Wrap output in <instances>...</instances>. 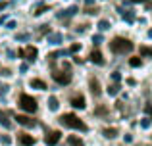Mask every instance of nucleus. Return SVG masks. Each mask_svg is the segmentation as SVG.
I'll use <instances>...</instances> for the list:
<instances>
[{"mask_svg":"<svg viewBox=\"0 0 152 146\" xmlns=\"http://www.w3.org/2000/svg\"><path fill=\"white\" fill-rule=\"evenodd\" d=\"M60 137H62V133H60V131H50L48 135L45 137V142L48 144V146H56V144L60 142Z\"/></svg>","mask_w":152,"mask_h":146,"instance_id":"6","label":"nucleus"},{"mask_svg":"<svg viewBox=\"0 0 152 146\" xmlns=\"http://www.w3.org/2000/svg\"><path fill=\"white\" fill-rule=\"evenodd\" d=\"M121 15H123V19L129 21V23L135 21V14H133V12H129V10H121Z\"/></svg>","mask_w":152,"mask_h":146,"instance_id":"16","label":"nucleus"},{"mask_svg":"<svg viewBox=\"0 0 152 146\" xmlns=\"http://www.w3.org/2000/svg\"><path fill=\"white\" fill-rule=\"evenodd\" d=\"M75 12H77V6H71L69 10H66V14H60L58 17H64V15H66V17H69V15H73Z\"/></svg>","mask_w":152,"mask_h":146,"instance_id":"22","label":"nucleus"},{"mask_svg":"<svg viewBox=\"0 0 152 146\" xmlns=\"http://www.w3.org/2000/svg\"><path fill=\"white\" fill-rule=\"evenodd\" d=\"M0 140H2V144H6V146L12 142V140H10V137H6V135H4V137H0Z\"/></svg>","mask_w":152,"mask_h":146,"instance_id":"26","label":"nucleus"},{"mask_svg":"<svg viewBox=\"0 0 152 146\" xmlns=\"http://www.w3.org/2000/svg\"><path fill=\"white\" fill-rule=\"evenodd\" d=\"M77 50H81V44H71L69 52H77Z\"/></svg>","mask_w":152,"mask_h":146,"instance_id":"28","label":"nucleus"},{"mask_svg":"<svg viewBox=\"0 0 152 146\" xmlns=\"http://www.w3.org/2000/svg\"><path fill=\"white\" fill-rule=\"evenodd\" d=\"M19 71H21V73H25V71H27V64H21V68H19Z\"/></svg>","mask_w":152,"mask_h":146,"instance_id":"34","label":"nucleus"},{"mask_svg":"<svg viewBox=\"0 0 152 146\" xmlns=\"http://www.w3.org/2000/svg\"><path fill=\"white\" fill-rule=\"evenodd\" d=\"M141 56L152 58V48H150V46H141Z\"/></svg>","mask_w":152,"mask_h":146,"instance_id":"19","label":"nucleus"},{"mask_svg":"<svg viewBox=\"0 0 152 146\" xmlns=\"http://www.w3.org/2000/svg\"><path fill=\"white\" fill-rule=\"evenodd\" d=\"M104 113H106V108H104V106L96 108V115H104Z\"/></svg>","mask_w":152,"mask_h":146,"instance_id":"27","label":"nucleus"},{"mask_svg":"<svg viewBox=\"0 0 152 146\" xmlns=\"http://www.w3.org/2000/svg\"><path fill=\"white\" fill-rule=\"evenodd\" d=\"M110 50L114 54H129L133 50V42L125 37H114L110 41Z\"/></svg>","mask_w":152,"mask_h":146,"instance_id":"1","label":"nucleus"},{"mask_svg":"<svg viewBox=\"0 0 152 146\" xmlns=\"http://www.w3.org/2000/svg\"><path fill=\"white\" fill-rule=\"evenodd\" d=\"M102 135L106 137V139H114V137L118 135V129H115V127H106V129L102 131Z\"/></svg>","mask_w":152,"mask_h":146,"instance_id":"14","label":"nucleus"},{"mask_svg":"<svg viewBox=\"0 0 152 146\" xmlns=\"http://www.w3.org/2000/svg\"><path fill=\"white\" fill-rule=\"evenodd\" d=\"M141 64H142L141 58H131V60H129V65H131V68H141Z\"/></svg>","mask_w":152,"mask_h":146,"instance_id":"23","label":"nucleus"},{"mask_svg":"<svg viewBox=\"0 0 152 146\" xmlns=\"http://www.w3.org/2000/svg\"><path fill=\"white\" fill-rule=\"evenodd\" d=\"M141 127H142V129H148V127H150V119H148V117H145V119L141 121Z\"/></svg>","mask_w":152,"mask_h":146,"instance_id":"24","label":"nucleus"},{"mask_svg":"<svg viewBox=\"0 0 152 146\" xmlns=\"http://www.w3.org/2000/svg\"><path fill=\"white\" fill-rule=\"evenodd\" d=\"M89 58H91V62H93V64H96V65H102L104 64V56H102L100 50H93Z\"/></svg>","mask_w":152,"mask_h":146,"instance_id":"9","label":"nucleus"},{"mask_svg":"<svg viewBox=\"0 0 152 146\" xmlns=\"http://www.w3.org/2000/svg\"><path fill=\"white\" fill-rule=\"evenodd\" d=\"M46 10H48V8H46V6H41V8H39L37 12H33V14H35V15H41V14H45Z\"/></svg>","mask_w":152,"mask_h":146,"instance_id":"25","label":"nucleus"},{"mask_svg":"<svg viewBox=\"0 0 152 146\" xmlns=\"http://www.w3.org/2000/svg\"><path fill=\"white\" fill-rule=\"evenodd\" d=\"M91 92L94 94V96H100V85H98V81L96 79H91Z\"/></svg>","mask_w":152,"mask_h":146,"instance_id":"11","label":"nucleus"},{"mask_svg":"<svg viewBox=\"0 0 152 146\" xmlns=\"http://www.w3.org/2000/svg\"><path fill=\"white\" fill-rule=\"evenodd\" d=\"M118 92H119V85H110L108 86V94H110V96H115Z\"/></svg>","mask_w":152,"mask_h":146,"instance_id":"20","label":"nucleus"},{"mask_svg":"<svg viewBox=\"0 0 152 146\" xmlns=\"http://www.w3.org/2000/svg\"><path fill=\"white\" fill-rule=\"evenodd\" d=\"M48 42H50V44H60V42H62V35H60V33L50 35V37H48Z\"/></svg>","mask_w":152,"mask_h":146,"instance_id":"18","label":"nucleus"},{"mask_svg":"<svg viewBox=\"0 0 152 146\" xmlns=\"http://www.w3.org/2000/svg\"><path fill=\"white\" fill-rule=\"evenodd\" d=\"M93 42H94V44H100V42H102V37H100V35H96V37H93Z\"/></svg>","mask_w":152,"mask_h":146,"instance_id":"30","label":"nucleus"},{"mask_svg":"<svg viewBox=\"0 0 152 146\" xmlns=\"http://www.w3.org/2000/svg\"><path fill=\"white\" fill-rule=\"evenodd\" d=\"M6 27H8V29H14L15 23H14V21H8V25H6Z\"/></svg>","mask_w":152,"mask_h":146,"instance_id":"35","label":"nucleus"},{"mask_svg":"<svg viewBox=\"0 0 152 146\" xmlns=\"http://www.w3.org/2000/svg\"><path fill=\"white\" fill-rule=\"evenodd\" d=\"M98 29H100V31L110 29V21H106V19H100V21H98Z\"/></svg>","mask_w":152,"mask_h":146,"instance_id":"21","label":"nucleus"},{"mask_svg":"<svg viewBox=\"0 0 152 146\" xmlns=\"http://www.w3.org/2000/svg\"><path fill=\"white\" fill-rule=\"evenodd\" d=\"M18 142L21 146H33L35 139H33V135H27V133H18Z\"/></svg>","mask_w":152,"mask_h":146,"instance_id":"7","label":"nucleus"},{"mask_svg":"<svg viewBox=\"0 0 152 146\" xmlns=\"http://www.w3.org/2000/svg\"><path fill=\"white\" fill-rule=\"evenodd\" d=\"M96 12H98L96 8H87V14H96Z\"/></svg>","mask_w":152,"mask_h":146,"instance_id":"33","label":"nucleus"},{"mask_svg":"<svg viewBox=\"0 0 152 146\" xmlns=\"http://www.w3.org/2000/svg\"><path fill=\"white\" fill-rule=\"evenodd\" d=\"M67 144L69 146H85V142H83L79 137H75V135H71L69 139H67Z\"/></svg>","mask_w":152,"mask_h":146,"instance_id":"13","label":"nucleus"},{"mask_svg":"<svg viewBox=\"0 0 152 146\" xmlns=\"http://www.w3.org/2000/svg\"><path fill=\"white\" fill-rule=\"evenodd\" d=\"M131 4H137V2H148V0H129Z\"/></svg>","mask_w":152,"mask_h":146,"instance_id":"36","label":"nucleus"},{"mask_svg":"<svg viewBox=\"0 0 152 146\" xmlns=\"http://www.w3.org/2000/svg\"><path fill=\"white\" fill-rule=\"evenodd\" d=\"M58 106H60L58 104V98H56V96H50L48 98V108L52 110V112H56V110H58Z\"/></svg>","mask_w":152,"mask_h":146,"instance_id":"17","label":"nucleus"},{"mask_svg":"<svg viewBox=\"0 0 152 146\" xmlns=\"http://www.w3.org/2000/svg\"><path fill=\"white\" fill-rule=\"evenodd\" d=\"M148 37H150V38H152V29H150V31H148Z\"/></svg>","mask_w":152,"mask_h":146,"instance_id":"37","label":"nucleus"},{"mask_svg":"<svg viewBox=\"0 0 152 146\" xmlns=\"http://www.w3.org/2000/svg\"><path fill=\"white\" fill-rule=\"evenodd\" d=\"M19 56L25 58L27 62H35V60H37V56H39V50L35 48V46H25V48L19 50Z\"/></svg>","mask_w":152,"mask_h":146,"instance_id":"5","label":"nucleus"},{"mask_svg":"<svg viewBox=\"0 0 152 146\" xmlns=\"http://www.w3.org/2000/svg\"><path fill=\"white\" fill-rule=\"evenodd\" d=\"M19 108L29 112V113H35L37 112V100L33 96H29V94H21L19 96Z\"/></svg>","mask_w":152,"mask_h":146,"instance_id":"3","label":"nucleus"},{"mask_svg":"<svg viewBox=\"0 0 152 146\" xmlns=\"http://www.w3.org/2000/svg\"><path fill=\"white\" fill-rule=\"evenodd\" d=\"M15 119H18V123L23 125V127H35V125H37V121L31 119L29 115H15Z\"/></svg>","mask_w":152,"mask_h":146,"instance_id":"8","label":"nucleus"},{"mask_svg":"<svg viewBox=\"0 0 152 146\" xmlns=\"http://www.w3.org/2000/svg\"><path fill=\"white\" fill-rule=\"evenodd\" d=\"M145 112H146V113H150V115H152V104H146V106H145Z\"/></svg>","mask_w":152,"mask_h":146,"instance_id":"32","label":"nucleus"},{"mask_svg":"<svg viewBox=\"0 0 152 146\" xmlns=\"http://www.w3.org/2000/svg\"><path fill=\"white\" fill-rule=\"evenodd\" d=\"M112 79H114V81H118V83H119V79H121V75H119L118 71H114V73H112Z\"/></svg>","mask_w":152,"mask_h":146,"instance_id":"31","label":"nucleus"},{"mask_svg":"<svg viewBox=\"0 0 152 146\" xmlns=\"http://www.w3.org/2000/svg\"><path fill=\"white\" fill-rule=\"evenodd\" d=\"M52 79H54L58 85H69V81H71V73H69V69L62 71V69H56L54 65H52Z\"/></svg>","mask_w":152,"mask_h":146,"instance_id":"4","label":"nucleus"},{"mask_svg":"<svg viewBox=\"0 0 152 146\" xmlns=\"http://www.w3.org/2000/svg\"><path fill=\"white\" fill-rule=\"evenodd\" d=\"M71 106H73V108L83 110V108H85V98H83L81 94H79V96H73V98H71Z\"/></svg>","mask_w":152,"mask_h":146,"instance_id":"10","label":"nucleus"},{"mask_svg":"<svg viewBox=\"0 0 152 146\" xmlns=\"http://www.w3.org/2000/svg\"><path fill=\"white\" fill-rule=\"evenodd\" d=\"M0 125H2L4 129H10V127H12V121L8 119V115L2 112V110H0Z\"/></svg>","mask_w":152,"mask_h":146,"instance_id":"12","label":"nucleus"},{"mask_svg":"<svg viewBox=\"0 0 152 146\" xmlns=\"http://www.w3.org/2000/svg\"><path fill=\"white\" fill-rule=\"evenodd\" d=\"M60 123L64 125V127H69V129H77V131H87V125L83 123L81 119H79L75 113H64L62 117H60Z\"/></svg>","mask_w":152,"mask_h":146,"instance_id":"2","label":"nucleus"},{"mask_svg":"<svg viewBox=\"0 0 152 146\" xmlns=\"http://www.w3.org/2000/svg\"><path fill=\"white\" fill-rule=\"evenodd\" d=\"M8 89H10L8 85H0V94H6V92H8Z\"/></svg>","mask_w":152,"mask_h":146,"instance_id":"29","label":"nucleus"},{"mask_svg":"<svg viewBox=\"0 0 152 146\" xmlns=\"http://www.w3.org/2000/svg\"><path fill=\"white\" fill-rule=\"evenodd\" d=\"M31 86H33V89H39V90H45L46 89V83L41 81V79H33V81H31Z\"/></svg>","mask_w":152,"mask_h":146,"instance_id":"15","label":"nucleus"}]
</instances>
